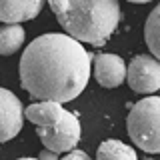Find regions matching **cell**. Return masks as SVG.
<instances>
[{"mask_svg": "<svg viewBox=\"0 0 160 160\" xmlns=\"http://www.w3.org/2000/svg\"><path fill=\"white\" fill-rule=\"evenodd\" d=\"M92 72V56L74 38L50 32L34 38L20 58V84L38 102L64 104L80 96Z\"/></svg>", "mask_w": 160, "mask_h": 160, "instance_id": "obj_1", "label": "cell"}, {"mask_svg": "<svg viewBox=\"0 0 160 160\" xmlns=\"http://www.w3.org/2000/svg\"><path fill=\"white\" fill-rule=\"evenodd\" d=\"M48 6L66 36L80 44L104 46L120 22V6L114 0H54Z\"/></svg>", "mask_w": 160, "mask_h": 160, "instance_id": "obj_2", "label": "cell"}, {"mask_svg": "<svg viewBox=\"0 0 160 160\" xmlns=\"http://www.w3.org/2000/svg\"><path fill=\"white\" fill-rule=\"evenodd\" d=\"M24 118L36 124V132L44 150L54 154L72 152L80 142L82 128L74 112L56 102H34L24 110Z\"/></svg>", "mask_w": 160, "mask_h": 160, "instance_id": "obj_3", "label": "cell"}, {"mask_svg": "<svg viewBox=\"0 0 160 160\" xmlns=\"http://www.w3.org/2000/svg\"><path fill=\"white\" fill-rule=\"evenodd\" d=\"M128 136L144 152H160V96L138 100L126 118Z\"/></svg>", "mask_w": 160, "mask_h": 160, "instance_id": "obj_4", "label": "cell"}, {"mask_svg": "<svg viewBox=\"0 0 160 160\" xmlns=\"http://www.w3.org/2000/svg\"><path fill=\"white\" fill-rule=\"evenodd\" d=\"M128 86L138 94H152L160 90V60L148 54H138L126 66Z\"/></svg>", "mask_w": 160, "mask_h": 160, "instance_id": "obj_5", "label": "cell"}, {"mask_svg": "<svg viewBox=\"0 0 160 160\" xmlns=\"http://www.w3.org/2000/svg\"><path fill=\"white\" fill-rule=\"evenodd\" d=\"M24 108L20 98L6 88H0V142H8L22 130Z\"/></svg>", "mask_w": 160, "mask_h": 160, "instance_id": "obj_6", "label": "cell"}, {"mask_svg": "<svg viewBox=\"0 0 160 160\" xmlns=\"http://www.w3.org/2000/svg\"><path fill=\"white\" fill-rule=\"evenodd\" d=\"M92 66L96 82L104 88H118L126 80V62L118 54H98Z\"/></svg>", "mask_w": 160, "mask_h": 160, "instance_id": "obj_7", "label": "cell"}, {"mask_svg": "<svg viewBox=\"0 0 160 160\" xmlns=\"http://www.w3.org/2000/svg\"><path fill=\"white\" fill-rule=\"evenodd\" d=\"M44 8L40 0H0V20L6 24H20L32 20Z\"/></svg>", "mask_w": 160, "mask_h": 160, "instance_id": "obj_8", "label": "cell"}, {"mask_svg": "<svg viewBox=\"0 0 160 160\" xmlns=\"http://www.w3.org/2000/svg\"><path fill=\"white\" fill-rule=\"evenodd\" d=\"M96 160H138V156L134 152V148H130L122 140L110 138V140H104L98 146Z\"/></svg>", "mask_w": 160, "mask_h": 160, "instance_id": "obj_9", "label": "cell"}, {"mask_svg": "<svg viewBox=\"0 0 160 160\" xmlns=\"http://www.w3.org/2000/svg\"><path fill=\"white\" fill-rule=\"evenodd\" d=\"M24 28L20 24H6L0 28V54L2 56H10L24 44Z\"/></svg>", "mask_w": 160, "mask_h": 160, "instance_id": "obj_10", "label": "cell"}, {"mask_svg": "<svg viewBox=\"0 0 160 160\" xmlns=\"http://www.w3.org/2000/svg\"><path fill=\"white\" fill-rule=\"evenodd\" d=\"M144 38L154 58L160 60V4L148 14L146 24H144Z\"/></svg>", "mask_w": 160, "mask_h": 160, "instance_id": "obj_11", "label": "cell"}, {"mask_svg": "<svg viewBox=\"0 0 160 160\" xmlns=\"http://www.w3.org/2000/svg\"><path fill=\"white\" fill-rule=\"evenodd\" d=\"M60 160H92V158L86 152H82V150H72V152H68L66 156L60 158Z\"/></svg>", "mask_w": 160, "mask_h": 160, "instance_id": "obj_12", "label": "cell"}, {"mask_svg": "<svg viewBox=\"0 0 160 160\" xmlns=\"http://www.w3.org/2000/svg\"><path fill=\"white\" fill-rule=\"evenodd\" d=\"M38 160H60V158H58V154H54V152L42 150V152H40V156H38Z\"/></svg>", "mask_w": 160, "mask_h": 160, "instance_id": "obj_13", "label": "cell"}, {"mask_svg": "<svg viewBox=\"0 0 160 160\" xmlns=\"http://www.w3.org/2000/svg\"><path fill=\"white\" fill-rule=\"evenodd\" d=\"M18 160H38V158H28V156H24V158H18Z\"/></svg>", "mask_w": 160, "mask_h": 160, "instance_id": "obj_14", "label": "cell"}, {"mask_svg": "<svg viewBox=\"0 0 160 160\" xmlns=\"http://www.w3.org/2000/svg\"><path fill=\"white\" fill-rule=\"evenodd\" d=\"M144 160H154V158H144Z\"/></svg>", "mask_w": 160, "mask_h": 160, "instance_id": "obj_15", "label": "cell"}]
</instances>
